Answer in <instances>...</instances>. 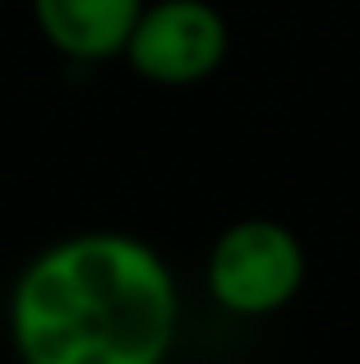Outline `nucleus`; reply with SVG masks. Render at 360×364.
<instances>
[{
    "label": "nucleus",
    "mask_w": 360,
    "mask_h": 364,
    "mask_svg": "<svg viewBox=\"0 0 360 364\" xmlns=\"http://www.w3.org/2000/svg\"><path fill=\"white\" fill-rule=\"evenodd\" d=\"M176 328L171 267L120 231L46 245L9 291V337L28 364H157Z\"/></svg>",
    "instance_id": "1"
},
{
    "label": "nucleus",
    "mask_w": 360,
    "mask_h": 364,
    "mask_svg": "<svg viewBox=\"0 0 360 364\" xmlns=\"http://www.w3.org/2000/svg\"><path fill=\"white\" fill-rule=\"evenodd\" d=\"M305 286V245L272 217H240L208 249V291L240 318L277 314Z\"/></svg>",
    "instance_id": "2"
},
{
    "label": "nucleus",
    "mask_w": 360,
    "mask_h": 364,
    "mask_svg": "<svg viewBox=\"0 0 360 364\" xmlns=\"http://www.w3.org/2000/svg\"><path fill=\"white\" fill-rule=\"evenodd\" d=\"M231 33L208 0H144L125 42V60L139 79L162 88H189L222 70Z\"/></svg>",
    "instance_id": "3"
},
{
    "label": "nucleus",
    "mask_w": 360,
    "mask_h": 364,
    "mask_svg": "<svg viewBox=\"0 0 360 364\" xmlns=\"http://www.w3.org/2000/svg\"><path fill=\"white\" fill-rule=\"evenodd\" d=\"M144 0H33L42 37L70 60H107L129 42Z\"/></svg>",
    "instance_id": "4"
}]
</instances>
